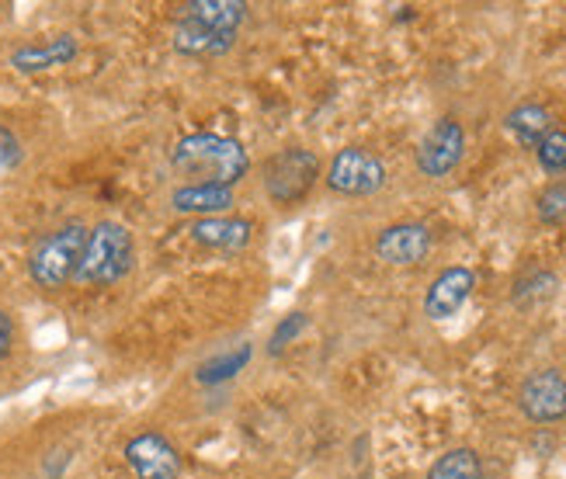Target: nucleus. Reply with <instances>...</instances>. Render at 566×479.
I'll return each mask as SVG.
<instances>
[{
	"label": "nucleus",
	"mask_w": 566,
	"mask_h": 479,
	"mask_svg": "<svg viewBox=\"0 0 566 479\" xmlns=\"http://www.w3.org/2000/svg\"><path fill=\"white\" fill-rule=\"evenodd\" d=\"M170 170L178 174L181 185H223L237 188L251 174L248 146L233 136L219 133H191L170 146Z\"/></svg>",
	"instance_id": "obj_1"
},
{
	"label": "nucleus",
	"mask_w": 566,
	"mask_h": 479,
	"mask_svg": "<svg viewBox=\"0 0 566 479\" xmlns=\"http://www.w3.org/2000/svg\"><path fill=\"white\" fill-rule=\"evenodd\" d=\"M243 21V0H188L175 24V49L191 60H216L237 45Z\"/></svg>",
	"instance_id": "obj_2"
},
{
	"label": "nucleus",
	"mask_w": 566,
	"mask_h": 479,
	"mask_svg": "<svg viewBox=\"0 0 566 479\" xmlns=\"http://www.w3.org/2000/svg\"><path fill=\"white\" fill-rule=\"evenodd\" d=\"M136 268V240L129 226H122L118 219H102L87 230V243L73 274V285L81 289H108L118 285L122 279H129V271Z\"/></svg>",
	"instance_id": "obj_3"
},
{
	"label": "nucleus",
	"mask_w": 566,
	"mask_h": 479,
	"mask_svg": "<svg viewBox=\"0 0 566 479\" xmlns=\"http://www.w3.org/2000/svg\"><path fill=\"white\" fill-rule=\"evenodd\" d=\"M84 243H87V226L81 219H70L56 226V230H49L45 237L35 240L29 254V279L45 292H60L77 274Z\"/></svg>",
	"instance_id": "obj_4"
},
{
	"label": "nucleus",
	"mask_w": 566,
	"mask_h": 479,
	"mask_svg": "<svg viewBox=\"0 0 566 479\" xmlns=\"http://www.w3.org/2000/svg\"><path fill=\"white\" fill-rule=\"evenodd\" d=\"M319 174H324V164L306 146H285L279 154H272L261 164V188L268 195V201L279 209H292L300 201L310 198V191L316 188Z\"/></svg>",
	"instance_id": "obj_5"
},
{
	"label": "nucleus",
	"mask_w": 566,
	"mask_h": 479,
	"mask_svg": "<svg viewBox=\"0 0 566 479\" xmlns=\"http://www.w3.org/2000/svg\"><path fill=\"white\" fill-rule=\"evenodd\" d=\"M389 170L379 154L365 146H344L331 157L324 170V185L340 198H373L386 188Z\"/></svg>",
	"instance_id": "obj_6"
},
{
	"label": "nucleus",
	"mask_w": 566,
	"mask_h": 479,
	"mask_svg": "<svg viewBox=\"0 0 566 479\" xmlns=\"http://www.w3.org/2000/svg\"><path fill=\"white\" fill-rule=\"evenodd\" d=\"M465 146H470L465 125L455 115H441L431 122V129L421 136V143H417L413 164H417V170H421V178L446 181L465 160Z\"/></svg>",
	"instance_id": "obj_7"
},
{
	"label": "nucleus",
	"mask_w": 566,
	"mask_h": 479,
	"mask_svg": "<svg viewBox=\"0 0 566 479\" xmlns=\"http://www.w3.org/2000/svg\"><path fill=\"white\" fill-rule=\"evenodd\" d=\"M518 410L535 427L566 420V375L559 368L528 372L518 386Z\"/></svg>",
	"instance_id": "obj_8"
},
{
	"label": "nucleus",
	"mask_w": 566,
	"mask_h": 479,
	"mask_svg": "<svg viewBox=\"0 0 566 479\" xmlns=\"http://www.w3.org/2000/svg\"><path fill=\"white\" fill-rule=\"evenodd\" d=\"M122 459L136 479H181V451L160 431H139L122 448Z\"/></svg>",
	"instance_id": "obj_9"
},
{
	"label": "nucleus",
	"mask_w": 566,
	"mask_h": 479,
	"mask_svg": "<svg viewBox=\"0 0 566 479\" xmlns=\"http://www.w3.org/2000/svg\"><path fill=\"white\" fill-rule=\"evenodd\" d=\"M434 247V233L428 222H417V219H403V222H389L376 233V258L389 268H413L428 261Z\"/></svg>",
	"instance_id": "obj_10"
},
{
	"label": "nucleus",
	"mask_w": 566,
	"mask_h": 479,
	"mask_svg": "<svg viewBox=\"0 0 566 479\" xmlns=\"http://www.w3.org/2000/svg\"><path fill=\"white\" fill-rule=\"evenodd\" d=\"M473 292H476V271L473 268H465V264L441 268L424 292V316L434 323L452 320L465 302L473 299Z\"/></svg>",
	"instance_id": "obj_11"
},
{
	"label": "nucleus",
	"mask_w": 566,
	"mask_h": 479,
	"mask_svg": "<svg viewBox=\"0 0 566 479\" xmlns=\"http://www.w3.org/2000/svg\"><path fill=\"white\" fill-rule=\"evenodd\" d=\"M188 237L206 250H216V254H243L254 240V222L243 216L195 219L188 226Z\"/></svg>",
	"instance_id": "obj_12"
},
{
	"label": "nucleus",
	"mask_w": 566,
	"mask_h": 479,
	"mask_svg": "<svg viewBox=\"0 0 566 479\" xmlns=\"http://www.w3.org/2000/svg\"><path fill=\"white\" fill-rule=\"evenodd\" d=\"M233 206H237V191L223 185H178L170 191V209L178 216L212 219V216H230Z\"/></svg>",
	"instance_id": "obj_13"
},
{
	"label": "nucleus",
	"mask_w": 566,
	"mask_h": 479,
	"mask_svg": "<svg viewBox=\"0 0 566 479\" xmlns=\"http://www.w3.org/2000/svg\"><path fill=\"white\" fill-rule=\"evenodd\" d=\"M81 53V45L73 35H53L45 42H29V45H18L11 53V66L18 73H42V70H56L73 63Z\"/></svg>",
	"instance_id": "obj_14"
},
{
	"label": "nucleus",
	"mask_w": 566,
	"mask_h": 479,
	"mask_svg": "<svg viewBox=\"0 0 566 479\" xmlns=\"http://www.w3.org/2000/svg\"><path fill=\"white\" fill-rule=\"evenodd\" d=\"M504 129L514 136V143L525 146V149H535L538 143L546 139L553 125V112L546 105H538V101H522V105H514L507 115H504Z\"/></svg>",
	"instance_id": "obj_15"
},
{
	"label": "nucleus",
	"mask_w": 566,
	"mask_h": 479,
	"mask_svg": "<svg viewBox=\"0 0 566 479\" xmlns=\"http://www.w3.org/2000/svg\"><path fill=\"white\" fill-rule=\"evenodd\" d=\"M559 295V274L549 268H532L525 274H518L511 285V302L518 310H535V306H546L549 299Z\"/></svg>",
	"instance_id": "obj_16"
},
{
	"label": "nucleus",
	"mask_w": 566,
	"mask_h": 479,
	"mask_svg": "<svg viewBox=\"0 0 566 479\" xmlns=\"http://www.w3.org/2000/svg\"><path fill=\"white\" fill-rule=\"evenodd\" d=\"M483 456L473 445H455L446 448L441 456L428 466L424 479H483Z\"/></svg>",
	"instance_id": "obj_17"
},
{
	"label": "nucleus",
	"mask_w": 566,
	"mask_h": 479,
	"mask_svg": "<svg viewBox=\"0 0 566 479\" xmlns=\"http://www.w3.org/2000/svg\"><path fill=\"white\" fill-rule=\"evenodd\" d=\"M248 362H251V344H243V347L227 351V355H216V358L202 362L199 368H195V379H199L202 386L227 383V379H233L237 372L248 368Z\"/></svg>",
	"instance_id": "obj_18"
},
{
	"label": "nucleus",
	"mask_w": 566,
	"mask_h": 479,
	"mask_svg": "<svg viewBox=\"0 0 566 479\" xmlns=\"http://www.w3.org/2000/svg\"><path fill=\"white\" fill-rule=\"evenodd\" d=\"M532 154L543 174H549V178H566V129H549L546 139L538 143Z\"/></svg>",
	"instance_id": "obj_19"
},
{
	"label": "nucleus",
	"mask_w": 566,
	"mask_h": 479,
	"mask_svg": "<svg viewBox=\"0 0 566 479\" xmlns=\"http://www.w3.org/2000/svg\"><path fill=\"white\" fill-rule=\"evenodd\" d=\"M535 219L543 226H566V178L549 181L535 195Z\"/></svg>",
	"instance_id": "obj_20"
},
{
	"label": "nucleus",
	"mask_w": 566,
	"mask_h": 479,
	"mask_svg": "<svg viewBox=\"0 0 566 479\" xmlns=\"http://www.w3.org/2000/svg\"><path fill=\"white\" fill-rule=\"evenodd\" d=\"M310 326V316L306 313H289V316H282V323L275 326V334H272V341H268V355H282V351L300 337L303 331Z\"/></svg>",
	"instance_id": "obj_21"
},
{
	"label": "nucleus",
	"mask_w": 566,
	"mask_h": 479,
	"mask_svg": "<svg viewBox=\"0 0 566 479\" xmlns=\"http://www.w3.org/2000/svg\"><path fill=\"white\" fill-rule=\"evenodd\" d=\"M21 164V143L11 129L0 125V170H11Z\"/></svg>",
	"instance_id": "obj_22"
},
{
	"label": "nucleus",
	"mask_w": 566,
	"mask_h": 479,
	"mask_svg": "<svg viewBox=\"0 0 566 479\" xmlns=\"http://www.w3.org/2000/svg\"><path fill=\"white\" fill-rule=\"evenodd\" d=\"M14 337H18V326H14V316L8 310H0V365L11 358L14 351Z\"/></svg>",
	"instance_id": "obj_23"
}]
</instances>
